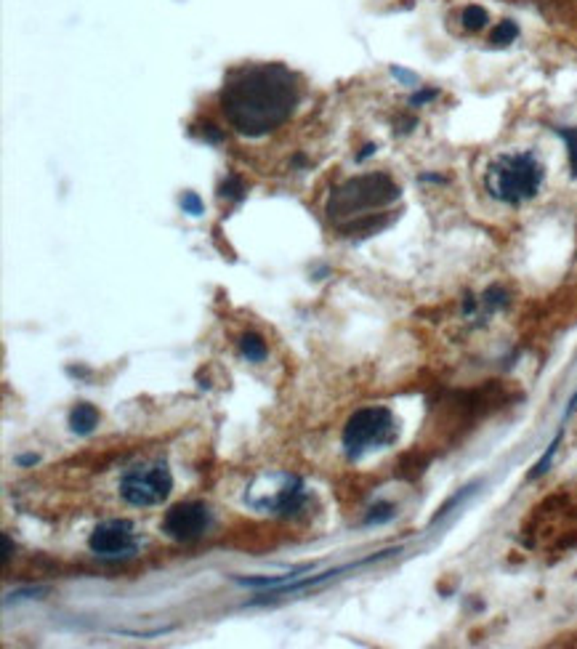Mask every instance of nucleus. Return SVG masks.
I'll use <instances>...</instances> for the list:
<instances>
[{"instance_id":"obj_1","label":"nucleus","mask_w":577,"mask_h":649,"mask_svg":"<svg viewBox=\"0 0 577 649\" xmlns=\"http://www.w3.org/2000/svg\"><path fill=\"white\" fill-rule=\"evenodd\" d=\"M298 104L296 75L282 64H245L234 69L221 91V109L242 136H264L285 125Z\"/></svg>"},{"instance_id":"obj_2","label":"nucleus","mask_w":577,"mask_h":649,"mask_svg":"<svg viewBox=\"0 0 577 649\" xmlns=\"http://www.w3.org/2000/svg\"><path fill=\"white\" fill-rule=\"evenodd\" d=\"M397 197H399V186L391 181V176L365 173V176H357V178L341 184L338 189H333V194L328 200V213L344 229L360 218H368L370 216L368 210L391 205Z\"/></svg>"},{"instance_id":"obj_3","label":"nucleus","mask_w":577,"mask_h":649,"mask_svg":"<svg viewBox=\"0 0 577 649\" xmlns=\"http://www.w3.org/2000/svg\"><path fill=\"white\" fill-rule=\"evenodd\" d=\"M543 165L533 152H509L490 162L485 173V186L490 197L506 205H522L541 192Z\"/></svg>"},{"instance_id":"obj_4","label":"nucleus","mask_w":577,"mask_h":649,"mask_svg":"<svg viewBox=\"0 0 577 649\" xmlns=\"http://www.w3.org/2000/svg\"><path fill=\"white\" fill-rule=\"evenodd\" d=\"M399 426L389 408L357 410L344 429V447L349 458H362L370 450H381L397 442Z\"/></svg>"},{"instance_id":"obj_5","label":"nucleus","mask_w":577,"mask_h":649,"mask_svg":"<svg viewBox=\"0 0 577 649\" xmlns=\"http://www.w3.org/2000/svg\"><path fill=\"white\" fill-rule=\"evenodd\" d=\"M173 490V477L165 463H152V466H136L125 471L120 479V495L125 503L146 509L162 503Z\"/></svg>"},{"instance_id":"obj_6","label":"nucleus","mask_w":577,"mask_h":649,"mask_svg":"<svg viewBox=\"0 0 577 649\" xmlns=\"http://www.w3.org/2000/svg\"><path fill=\"white\" fill-rule=\"evenodd\" d=\"M88 546L96 557L101 559H125L136 554V541H133V527L123 519H109L104 525H99L91 538Z\"/></svg>"},{"instance_id":"obj_7","label":"nucleus","mask_w":577,"mask_h":649,"mask_svg":"<svg viewBox=\"0 0 577 649\" xmlns=\"http://www.w3.org/2000/svg\"><path fill=\"white\" fill-rule=\"evenodd\" d=\"M210 525V514L202 503H178L162 519V533L173 541H197Z\"/></svg>"},{"instance_id":"obj_8","label":"nucleus","mask_w":577,"mask_h":649,"mask_svg":"<svg viewBox=\"0 0 577 649\" xmlns=\"http://www.w3.org/2000/svg\"><path fill=\"white\" fill-rule=\"evenodd\" d=\"M96 423H99V410L93 405L80 402V405L72 408V413H69V429L75 434H91L96 429Z\"/></svg>"},{"instance_id":"obj_9","label":"nucleus","mask_w":577,"mask_h":649,"mask_svg":"<svg viewBox=\"0 0 577 649\" xmlns=\"http://www.w3.org/2000/svg\"><path fill=\"white\" fill-rule=\"evenodd\" d=\"M240 352L248 362H264L266 360V344L256 333H245L240 338Z\"/></svg>"},{"instance_id":"obj_10","label":"nucleus","mask_w":577,"mask_h":649,"mask_svg":"<svg viewBox=\"0 0 577 649\" xmlns=\"http://www.w3.org/2000/svg\"><path fill=\"white\" fill-rule=\"evenodd\" d=\"M562 437H565V429H559V434L554 437V442L549 445V450L543 453V458H541V461H538V463L533 466V471L527 474V479H533V482H535V479H541V477H543V474H546V471L551 469V463H554V455H557V450H559V445H562Z\"/></svg>"},{"instance_id":"obj_11","label":"nucleus","mask_w":577,"mask_h":649,"mask_svg":"<svg viewBox=\"0 0 577 649\" xmlns=\"http://www.w3.org/2000/svg\"><path fill=\"white\" fill-rule=\"evenodd\" d=\"M517 35H519V27H517L514 21H501V24L493 29L490 43H495V45H509V43L517 40Z\"/></svg>"},{"instance_id":"obj_12","label":"nucleus","mask_w":577,"mask_h":649,"mask_svg":"<svg viewBox=\"0 0 577 649\" xmlns=\"http://www.w3.org/2000/svg\"><path fill=\"white\" fill-rule=\"evenodd\" d=\"M487 24V11L482 5H466L463 8V27L466 29H482Z\"/></svg>"},{"instance_id":"obj_13","label":"nucleus","mask_w":577,"mask_h":649,"mask_svg":"<svg viewBox=\"0 0 577 649\" xmlns=\"http://www.w3.org/2000/svg\"><path fill=\"white\" fill-rule=\"evenodd\" d=\"M394 506H389V503H381V506H375L370 514H368V519H365V525H383V522H391L394 519Z\"/></svg>"},{"instance_id":"obj_14","label":"nucleus","mask_w":577,"mask_h":649,"mask_svg":"<svg viewBox=\"0 0 577 649\" xmlns=\"http://www.w3.org/2000/svg\"><path fill=\"white\" fill-rule=\"evenodd\" d=\"M559 136L567 141V149H570V165H573V173L577 176V128H559Z\"/></svg>"},{"instance_id":"obj_15","label":"nucleus","mask_w":577,"mask_h":649,"mask_svg":"<svg viewBox=\"0 0 577 649\" xmlns=\"http://www.w3.org/2000/svg\"><path fill=\"white\" fill-rule=\"evenodd\" d=\"M242 192H245V186H242V181H240L237 176H229V178L221 184V197L240 200V197H242Z\"/></svg>"},{"instance_id":"obj_16","label":"nucleus","mask_w":577,"mask_h":649,"mask_svg":"<svg viewBox=\"0 0 577 649\" xmlns=\"http://www.w3.org/2000/svg\"><path fill=\"white\" fill-rule=\"evenodd\" d=\"M181 208H184V213H189V216H200V213H202V200H200L194 192H186V194L181 197Z\"/></svg>"},{"instance_id":"obj_17","label":"nucleus","mask_w":577,"mask_h":649,"mask_svg":"<svg viewBox=\"0 0 577 649\" xmlns=\"http://www.w3.org/2000/svg\"><path fill=\"white\" fill-rule=\"evenodd\" d=\"M471 493H474V487H466V490H461L458 495H453V498H450V501H447V503H445V506H442V509L437 511V517H434V522H439V519H442L445 514H450V509H453V506H458V503H461L463 498H469Z\"/></svg>"},{"instance_id":"obj_18","label":"nucleus","mask_w":577,"mask_h":649,"mask_svg":"<svg viewBox=\"0 0 577 649\" xmlns=\"http://www.w3.org/2000/svg\"><path fill=\"white\" fill-rule=\"evenodd\" d=\"M431 99H437V91H421V93H415V96L410 99V104H413V107H421V104H429Z\"/></svg>"},{"instance_id":"obj_19","label":"nucleus","mask_w":577,"mask_h":649,"mask_svg":"<svg viewBox=\"0 0 577 649\" xmlns=\"http://www.w3.org/2000/svg\"><path fill=\"white\" fill-rule=\"evenodd\" d=\"M16 463H19V466H35V463H37V455H19Z\"/></svg>"},{"instance_id":"obj_20","label":"nucleus","mask_w":577,"mask_h":649,"mask_svg":"<svg viewBox=\"0 0 577 649\" xmlns=\"http://www.w3.org/2000/svg\"><path fill=\"white\" fill-rule=\"evenodd\" d=\"M11 559V541H8V535H3V562H8Z\"/></svg>"},{"instance_id":"obj_21","label":"nucleus","mask_w":577,"mask_h":649,"mask_svg":"<svg viewBox=\"0 0 577 649\" xmlns=\"http://www.w3.org/2000/svg\"><path fill=\"white\" fill-rule=\"evenodd\" d=\"M575 410H577V392L573 394V400H570V405H567V410H565V421H567Z\"/></svg>"}]
</instances>
